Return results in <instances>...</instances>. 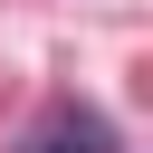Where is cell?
I'll use <instances>...</instances> for the list:
<instances>
[{
    "label": "cell",
    "instance_id": "cell-1",
    "mask_svg": "<svg viewBox=\"0 0 153 153\" xmlns=\"http://www.w3.org/2000/svg\"><path fill=\"white\" fill-rule=\"evenodd\" d=\"M29 153H105V134H96L86 115H57V124H48V134H38Z\"/></svg>",
    "mask_w": 153,
    "mask_h": 153
}]
</instances>
